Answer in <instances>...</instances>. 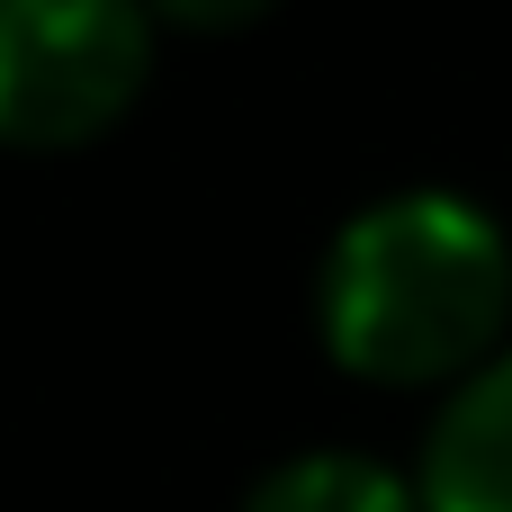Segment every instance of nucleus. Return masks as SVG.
<instances>
[{
	"mask_svg": "<svg viewBox=\"0 0 512 512\" xmlns=\"http://www.w3.org/2000/svg\"><path fill=\"white\" fill-rule=\"evenodd\" d=\"M153 81L144 0H0V144L72 153L99 144Z\"/></svg>",
	"mask_w": 512,
	"mask_h": 512,
	"instance_id": "obj_2",
	"label": "nucleus"
},
{
	"mask_svg": "<svg viewBox=\"0 0 512 512\" xmlns=\"http://www.w3.org/2000/svg\"><path fill=\"white\" fill-rule=\"evenodd\" d=\"M153 18H171V27H189V36H225V27H252V18H270L279 0H144Z\"/></svg>",
	"mask_w": 512,
	"mask_h": 512,
	"instance_id": "obj_5",
	"label": "nucleus"
},
{
	"mask_svg": "<svg viewBox=\"0 0 512 512\" xmlns=\"http://www.w3.org/2000/svg\"><path fill=\"white\" fill-rule=\"evenodd\" d=\"M512 243L450 189L360 207L315 270V333L369 387H459L504 351Z\"/></svg>",
	"mask_w": 512,
	"mask_h": 512,
	"instance_id": "obj_1",
	"label": "nucleus"
},
{
	"mask_svg": "<svg viewBox=\"0 0 512 512\" xmlns=\"http://www.w3.org/2000/svg\"><path fill=\"white\" fill-rule=\"evenodd\" d=\"M423 512H512V351H495L441 405L423 441Z\"/></svg>",
	"mask_w": 512,
	"mask_h": 512,
	"instance_id": "obj_3",
	"label": "nucleus"
},
{
	"mask_svg": "<svg viewBox=\"0 0 512 512\" xmlns=\"http://www.w3.org/2000/svg\"><path fill=\"white\" fill-rule=\"evenodd\" d=\"M243 512H423V495L360 450H306V459H279L243 495Z\"/></svg>",
	"mask_w": 512,
	"mask_h": 512,
	"instance_id": "obj_4",
	"label": "nucleus"
}]
</instances>
